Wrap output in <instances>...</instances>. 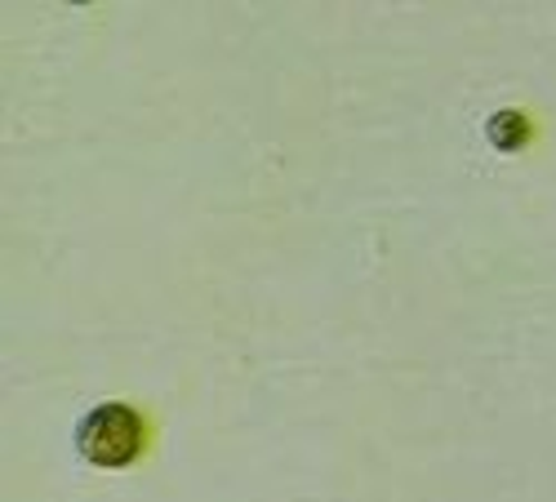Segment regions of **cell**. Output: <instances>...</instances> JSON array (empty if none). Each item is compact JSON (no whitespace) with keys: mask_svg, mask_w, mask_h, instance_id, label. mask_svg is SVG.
<instances>
[{"mask_svg":"<svg viewBox=\"0 0 556 502\" xmlns=\"http://www.w3.org/2000/svg\"><path fill=\"white\" fill-rule=\"evenodd\" d=\"M76 453L99 472H125L148 453V419L125 400H108L76 423Z\"/></svg>","mask_w":556,"mask_h":502,"instance_id":"6da1fadb","label":"cell"},{"mask_svg":"<svg viewBox=\"0 0 556 502\" xmlns=\"http://www.w3.org/2000/svg\"><path fill=\"white\" fill-rule=\"evenodd\" d=\"M485 143L498 152V156H517L534 143V120L530 112L521 107H498L490 120H485Z\"/></svg>","mask_w":556,"mask_h":502,"instance_id":"7a4b0ae2","label":"cell"}]
</instances>
